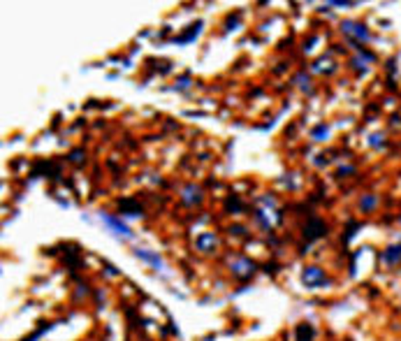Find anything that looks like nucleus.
Returning <instances> with one entry per match:
<instances>
[{"label": "nucleus", "mask_w": 401, "mask_h": 341, "mask_svg": "<svg viewBox=\"0 0 401 341\" xmlns=\"http://www.w3.org/2000/svg\"><path fill=\"white\" fill-rule=\"evenodd\" d=\"M313 339V328L308 323H301L297 328V341H311Z\"/></svg>", "instance_id": "nucleus-5"}, {"label": "nucleus", "mask_w": 401, "mask_h": 341, "mask_svg": "<svg viewBox=\"0 0 401 341\" xmlns=\"http://www.w3.org/2000/svg\"><path fill=\"white\" fill-rule=\"evenodd\" d=\"M383 260L388 262V265H399V260H401V244H395V246H390L385 253H383Z\"/></svg>", "instance_id": "nucleus-4"}, {"label": "nucleus", "mask_w": 401, "mask_h": 341, "mask_svg": "<svg viewBox=\"0 0 401 341\" xmlns=\"http://www.w3.org/2000/svg\"><path fill=\"white\" fill-rule=\"evenodd\" d=\"M374 204H376V200H374V197H367V200L362 202V209H371V207H374Z\"/></svg>", "instance_id": "nucleus-9"}, {"label": "nucleus", "mask_w": 401, "mask_h": 341, "mask_svg": "<svg viewBox=\"0 0 401 341\" xmlns=\"http://www.w3.org/2000/svg\"><path fill=\"white\" fill-rule=\"evenodd\" d=\"M322 135H327V128H325V126H318V128L313 130V137L318 140V137H322Z\"/></svg>", "instance_id": "nucleus-8"}, {"label": "nucleus", "mask_w": 401, "mask_h": 341, "mask_svg": "<svg viewBox=\"0 0 401 341\" xmlns=\"http://www.w3.org/2000/svg\"><path fill=\"white\" fill-rule=\"evenodd\" d=\"M195 244H197V248H200L202 253H211L218 241H216V237L211 232H204V234H200V237L195 239Z\"/></svg>", "instance_id": "nucleus-3"}, {"label": "nucleus", "mask_w": 401, "mask_h": 341, "mask_svg": "<svg viewBox=\"0 0 401 341\" xmlns=\"http://www.w3.org/2000/svg\"><path fill=\"white\" fill-rule=\"evenodd\" d=\"M301 281H304L306 288H320V286H327L329 279L325 276V272L320 267H306L304 274H301Z\"/></svg>", "instance_id": "nucleus-1"}, {"label": "nucleus", "mask_w": 401, "mask_h": 341, "mask_svg": "<svg viewBox=\"0 0 401 341\" xmlns=\"http://www.w3.org/2000/svg\"><path fill=\"white\" fill-rule=\"evenodd\" d=\"M105 221H107L109 225L114 227V230H116V232H119V234H126V237H130V234H133V232H130V230H128L126 225H123V223H121V221H116V218H112V216H105Z\"/></svg>", "instance_id": "nucleus-6"}, {"label": "nucleus", "mask_w": 401, "mask_h": 341, "mask_svg": "<svg viewBox=\"0 0 401 341\" xmlns=\"http://www.w3.org/2000/svg\"><path fill=\"white\" fill-rule=\"evenodd\" d=\"M137 255H139V258H144V260H148V262H153L155 267H160V265H162V260L158 258V255L146 253V251H141V248H137Z\"/></svg>", "instance_id": "nucleus-7"}, {"label": "nucleus", "mask_w": 401, "mask_h": 341, "mask_svg": "<svg viewBox=\"0 0 401 341\" xmlns=\"http://www.w3.org/2000/svg\"><path fill=\"white\" fill-rule=\"evenodd\" d=\"M341 28H343V33H348V35H355L357 40H364L367 42L371 35H369V30L362 23H357V21H343L341 23Z\"/></svg>", "instance_id": "nucleus-2"}]
</instances>
